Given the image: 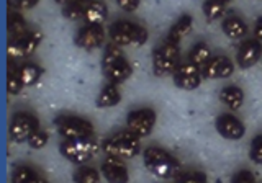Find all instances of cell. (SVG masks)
<instances>
[{"label":"cell","instance_id":"21","mask_svg":"<svg viewBox=\"0 0 262 183\" xmlns=\"http://www.w3.org/2000/svg\"><path fill=\"white\" fill-rule=\"evenodd\" d=\"M120 100H121V94H120L118 85L108 84L100 90V94H98L95 103L98 108H112L115 105H118Z\"/></svg>","mask_w":262,"mask_h":183},{"label":"cell","instance_id":"5","mask_svg":"<svg viewBox=\"0 0 262 183\" xmlns=\"http://www.w3.org/2000/svg\"><path fill=\"white\" fill-rule=\"evenodd\" d=\"M110 39L112 43L118 44V46H143L147 41V30L141 25H138L135 21H128V20H120L115 21L110 27Z\"/></svg>","mask_w":262,"mask_h":183},{"label":"cell","instance_id":"25","mask_svg":"<svg viewBox=\"0 0 262 183\" xmlns=\"http://www.w3.org/2000/svg\"><path fill=\"white\" fill-rule=\"evenodd\" d=\"M203 13L208 21H216L226 13V4L221 2V0H205Z\"/></svg>","mask_w":262,"mask_h":183},{"label":"cell","instance_id":"12","mask_svg":"<svg viewBox=\"0 0 262 183\" xmlns=\"http://www.w3.org/2000/svg\"><path fill=\"white\" fill-rule=\"evenodd\" d=\"M216 131L220 132V136H223L225 139L229 141H237L244 138L246 134V126L239 118H236L231 113H223L216 118Z\"/></svg>","mask_w":262,"mask_h":183},{"label":"cell","instance_id":"19","mask_svg":"<svg viewBox=\"0 0 262 183\" xmlns=\"http://www.w3.org/2000/svg\"><path fill=\"white\" fill-rule=\"evenodd\" d=\"M220 100L229 110H239L244 103V92L237 85H226L220 90Z\"/></svg>","mask_w":262,"mask_h":183},{"label":"cell","instance_id":"15","mask_svg":"<svg viewBox=\"0 0 262 183\" xmlns=\"http://www.w3.org/2000/svg\"><path fill=\"white\" fill-rule=\"evenodd\" d=\"M262 56V43L259 39H246L237 49V65L241 69H249L256 64Z\"/></svg>","mask_w":262,"mask_h":183},{"label":"cell","instance_id":"29","mask_svg":"<svg viewBox=\"0 0 262 183\" xmlns=\"http://www.w3.org/2000/svg\"><path fill=\"white\" fill-rule=\"evenodd\" d=\"M62 15L66 16L68 20L71 21H77V20H82L85 18V5L77 2V0H74L72 4L66 5L62 8Z\"/></svg>","mask_w":262,"mask_h":183},{"label":"cell","instance_id":"23","mask_svg":"<svg viewBox=\"0 0 262 183\" xmlns=\"http://www.w3.org/2000/svg\"><path fill=\"white\" fill-rule=\"evenodd\" d=\"M18 76L25 87H33L43 76V69L35 62H25L18 67Z\"/></svg>","mask_w":262,"mask_h":183},{"label":"cell","instance_id":"3","mask_svg":"<svg viewBox=\"0 0 262 183\" xmlns=\"http://www.w3.org/2000/svg\"><path fill=\"white\" fill-rule=\"evenodd\" d=\"M100 144L95 138L79 139V141H62L59 144V152L66 161L74 165H85L90 159L98 154Z\"/></svg>","mask_w":262,"mask_h":183},{"label":"cell","instance_id":"26","mask_svg":"<svg viewBox=\"0 0 262 183\" xmlns=\"http://www.w3.org/2000/svg\"><path fill=\"white\" fill-rule=\"evenodd\" d=\"M74 181L76 183H98L100 181V173L94 167L89 165H79L77 172L74 173Z\"/></svg>","mask_w":262,"mask_h":183},{"label":"cell","instance_id":"9","mask_svg":"<svg viewBox=\"0 0 262 183\" xmlns=\"http://www.w3.org/2000/svg\"><path fill=\"white\" fill-rule=\"evenodd\" d=\"M203 80L200 67L192 62H180L174 72V84L182 90H195L199 88Z\"/></svg>","mask_w":262,"mask_h":183},{"label":"cell","instance_id":"4","mask_svg":"<svg viewBox=\"0 0 262 183\" xmlns=\"http://www.w3.org/2000/svg\"><path fill=\"white\" fill-rule=\"evenodd\" d=\"M54 124L57 128V132H59L64 141H79V139L95 138L94 124L85 118H80V116H74V115L57 116Z\"/></svg>","mask_w":262,"mask_h":183},{"label":"cell","instance_id":"36","mask_svg":"<svg viewBox=\"0 0 262 183\" xmlns=\"http://www.w3.org/2000/svg\"><path fill=\"white\" fill-rule=\"evenodd\" d=\"M38 4H39V0H13V7L20 12L31 10V8L36 7Z\"/></svg>","mask_w":262,"mask_h":183},{"label":"cell","instance_id":"16","mask_svg":"<svg viewBox=\"0 0 262 183\" xmlns=\"http://www.w3.org/2000/svg\"><path fill=\"white\" fill-rule=\"evenodd\" d=\"M103 74H105V77L110 80V84L120 85V84H123V82L131 77V74H133V67H131V64L125 59V57H123V59H120L113 65H110L108 69H105Z\"/></svg>","mask_w":262,"mask_h":183},{"label":"cell","instance_id":"1","mask_svg":"<svg viewBox=\"0 0 262 183\" xmlns=\"http://www.w3.org/2000/svg\"><path fill=\"white\" fill-rule=\"evenodd\" d=\"M143 162L144 167L149 170L152 175L158 178L164 180H170V178H177L182 172L180 167V162L172 155L169 151L162 147H146L143 152Z\"/></svg>","mask_w":262,"mask_h":183},{"label":"cell","instance_id":"10","mask_svg":"<svg viewBox=\"0 0 262 183\" xmlns=\"http://www.w3.org/2000/svg\"><path fill=\"white\" fill-rule=\"evenodd\" d=\"M41 41H43V33L38 30L30 31L25 38L8 43V56L13 59L15 57H30L38 49Z\"/></svg>","mask_w":262,"mask_h":183},{"label":"cell","instance_id":"20","mask_svg":"<svg viewBox=\"0 0 262 183\" xmlns=\"http://www.w3.org/2000/svg\"><path fill=\"white\" fill-rule=\"evenodd\" d=\"M221 28H223L225 35L231 39H243L249 31L248 25L239 16H228L223 21V25H221Z\"/></svg>","mask_w":262,"mask_h":183},{"label":"cell","instance_id":"33","mask_svg":"<svg viewBox=\"0 0 262 183\" xmlns=\"http://www.w3.org/2000/svg\"><path fill=\"white\" fill-rule=\"evenodd\" d=\"M177 183H207V175L203 172H187L177 178Z\"/></svg>","mask_w":262,"mask_h":183},{"label":"cell","instance_id":"13","mask_svg":"<svg viewBox=\"0 0 262 183\" xmlns=\"http://www.w3.org/2000/svg\"><path fill=\"white\" fill-rule=\"evenodd\" d=\"M100 170L108 183H128L129 180L128 167L123 162V159H118V157L105 155Z\"/></svg>","mask_w":262,"mask_h":183},{"label":"cell","instance_id":"38","mask_svg":"<svg viewBox=\"0 0 262 183\" xmlns=\"http://www.w3.org/2000/svg\"><path fill=\"white\" fill-rule=\"evenodd\" d=\"M28 183H48V180L46 178H43V177H39V175H36L33 180H30Z\"/></svg>","mask_w":262,"mask_h":183},{"label":"cell","instance_id":"7","mask_svg":"<svg viewBox=\"0 0 262 183\" xmlns=\"http://www.w3.org/2000/svg\"><path fill=\"white\" fill-rule=\"evenodd\" d=\"M156 120H158V115L152 108H138V110L128 113L126 128L139 139H143L151 134L156 126Z\"/></svg>","mask_w":262,"mask_h":183},{"label":"cell","instance_id":"30","mask_svg":"<svg viewBox=\"0 0 262 183\" xmlns=\"http://www.w3.org/2000/svg\"><path fill=\"white\" fill-rule=\"evenodd\" d=\"M36 177V172L33 170V167L30 165H16L13 170V177H12V183H28L30 180H33Z\"/></svg>","mask_w":262,"mask_h":183},{"label":"cell","instance_id":"37","mask_svg":"<svg viewBox=\"0 0 262 183\" xmlns=\"http://www.w3.org/2000/svg\"><path fill=\"white\" fill-rule=\"evenodd\" d=\"M254 36L262 43V18H259L256 21V25H254Z\"/></svg>","mask_w":262,"mask_h":183},{"label":"cell","instance_id":"31","mask_svg":"<svg viewBox=\"0 0 262 183\" xmlns=\"http://www.w3.org/2000/svg\"><path fill=\"white\" fill-rule=\"evenodd\" d=\"M48 141H49L48 132L38 128V129L28 138V146H30L31 149H35V151H39V149H43V147L48 144Z\"/></svg>","mask_w":262,"mask_h":183},{"label":"cell","instance_id":"8","mask_svg":"<svg viewBox=\"0 0 262 183\" xmlns=\"http://www.w3.org/2000/svg\"><path fill=\"white\" fill-rule=\"evenodd\" d=\"M39 128L38 118L30 111H16L10 121V138L15 143H23Z\"/></svg>","mask_w":262,"mask_h":183},{"label":"cell","instance_id":"2","mask_svg":"<svg viewBox=\"0 0 262 183\" xmlns=\"http://www.w3.org/2000/svg\"><path fill=\"white\" fill-rule=\"evenodd\" d=\"M102 151L105 155L118 157V159H133L141 154V139L131 131H121L113 138L105 139L102 143Z\"/></svg>","mask_w":262,"mask_h":183},{"label":"cell","instance_id":"35","mask_svg":"<svg viewBox=\"0 0 262 183\" xmlns=\"http://www.w3.org/2000/svg\"><path fill=\"white\" fill-rule=\"evenodd\" d=\"M139 2H141V0H117L118 7L121 8L123 12H128V13L138 10Z\"/></svg>","mask_w":262,"mask_h":183},{"label":"cell","instance_id":"6","mask_svg":"<svg viewBox=\"0 0 262 183\" xmlns=\"http://www.w3.org/2000/svg\"><path fill=\"white\" fill-rule=\"evenodd\" d=\"M180 64V48L179 44L162 43L154 49L152 54V67L156 76H169L174 74Z\"/></svg>","mask_w":262,"mask_h":183},{"label":"cell","instance_id":"17","mask_svg":"<svg viewBox=\"0 0 262 183\" xmlns=\"http://www.w3.org/2000/svg\"><path fill=\"white\" fill-rule=\"evenodd\" d=\"M192 27H193V18L190 15H182L180 18L172 25V28L167 35V43H172V44H180V41H182L188 33L192 31Z\"/></svg>","mask_w":262,"mask_h":183},{"label":"cell","instance_id":"40","mask_svg":"<svg viewBox=\"0 0 262 183\" xmlns=\"http://www.w3.org/2000/svg\"><path fill=\"white\" fill-rule=\"evenodd\" d=\"M77 2H80V4H84V5L87 7L89 4H92V2H94V0H77Z\"/></svg>","mask_w":262,"mask_h":183},{"label":"cell","instance_id":"14","mask_svg":"<svg viewBox=\"0 0 262 183\" xmlns=\"http://www.w3.org/2000/svg\"><path fill=\"white\" fill-rule=\"evenodd\" d=\"M105 41V31L102 27H95V25H87V27L80 28L76 35V44L85 51H92L103 44Z\"/></svg>","mask_w":262,"mask_h":183},{"label":"cell","instance_id":"28","mask_svg":"<svg viewBox=\"0 0 262 183\" xmlns=\"http://www.w3.org/2000/svg\"><path fill=\"white\" fill-rule=\"evenodd\" d=\"M23 82L18 76V69L15 67V64L10 62V67H8V77H7V88L10 95H18L21 88H23Z\"/></svg>","mask_w":262,"mask_h":183},{"label":"cell","instance_id":"27","mask_svg":"<svg viewBox=\"0 0 262 183\" xmlns=\"http://www.w3.org/2000/svg\"><path fill=\"white\" fill-rule=\"evenodd\" d=\"M120 59H123L121 46L115 44V43L108 44V46L105 48V53H103V56H102V69H103V71H105V69H108L110 65H113L115 62L120 61Z\"/></svg>","mask_w":262,"mask_h":183},{"label":"cell","instance_id":"39","mask_svg":"<svg viewBox=\"0 0 262 183\" xmlns=\"http://www.w3.org/2000/svg\"><path fill=\"white\" fill-rule=\"evenodd\" d=\"M54 2L57 4V5H62V7H66V5H69V4H72L74 0H54Z\"/></svg>","mask_w":262,"mask_h":183},{"label":"cell","instance_id":"18","mask_svg":"<svg viewBox=\"0 0 262 183\" xmlns=\"http://www.w3.org/2000/svg\"><path fill=\"white\" fill-rule=\"evenodd\" d=\"M108 18V8L102 2V0H94L92 4L85 7V21L87 25H95V27H102L105 20Z\"/></svg>","mask_w":262,"mask_h":183},{"label":"cell","instance_id":"34","mask_svg":"<svg viewBox=\"0 0 262 183\" xmlns=\"http://www.w3.org/2000/svg\"><path fill=\"white\" fill-rule=\"evenodd\" d=\"M231 183H256V177L249 170H239L233 175Z\"/></svg>","mask_w":262,"mask_h":183},{"label":"cell","instance_id":"22","mask_svg":"<svg viewBox=\"0 0 262 183\" xmlns=\"http://www.w3.org/2000/svg\"><path fill=\"white\" fill-rule=\"evenodd\" d=\"M211 57H213L211 48L207 43L200 41V43L193 44V48L190 49V54H188V62H192L193 65H196V67L203 69L205 65L210 62Z\"/></svg>","mask_w":262,"mask_h":183},{"label":"cell","instance_id":"24","mask_svg":"<svg viewBox=\"0 0 262 183\" xmlns=\"http://www.w3.org/2000/svg\"><path fill=\"white\" fill-rule=\"evenodd\" d=\"M28 28H27V21L20 15V13H10V18H8V35H10V41L15 39H21L28 35Z\"/></svg>","mask_w":262,"mask_h":183},{"label":"cell","instance_id":"32","mask_svg":"<svg viewBox=\"0 0 262 183\" xmlns=\"http://www.w3.org/2000/svg\"><path fill=\"white\" fill-rule=\"evenodd\" d=\"M249 159L254 164L262 165V134H259L252 139L251 149H249Z\"/></svg>","mask_w":262,"mask_h":183},{"label":"cell","instance_id":"41","mask_svg":"<svg viewBox=\"0 0 262 183\" xmlns=\"http://www.w3.org/2000/svg\"><path fill=\"white\" fill-rule=\"evenodd\" d=\"M221 2H225V4H228V2H231V0H221Z\"/></svg>","mask_w":262,"mask_h":183},{"label":"cell","instance_id":"11","mask_svg":"<svg viewBox=\"0 0 262 183\" xmlns=\"http://www.w3.org/2000/svg\"><path fill=\"white\" fill-rule=\"evenodd\" d=\"M234 72V62L228 56H213L210 62L202 69V76L207 80L228 79Z\"/></svg>","mask_w":262,"mask_h":183}]
</instances>
